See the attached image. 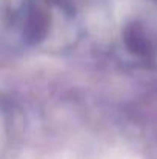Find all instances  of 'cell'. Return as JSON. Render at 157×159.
Instances as JSON below:
<instances>
[{"mask_svg": "<svg viewBox=\"0 0 157 159\" xmlns=\"http://www.w3.org/2000/svg\"><path fill=\"white\" fill-rule=\"evenodd\" d=\"M63 16H57V6L50 0H23L8 8V28L26 47L51 45L59 33Z\"/></svg>", "mask_w": 157, "mask_h": 159, "instance_id": "obj_1", "label": "cell"}]
</instances>
